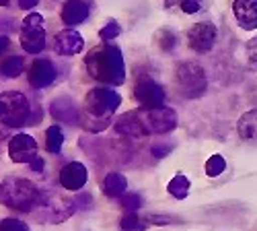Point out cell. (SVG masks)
<instances>
[{
    "label": "cell",
    "mask_w": 257,
    "mask_h": 231,
    "mask_svg": "<svg viewBox=\"0 0 257 231\" xmlns=\"http://www.w3.org/2000/svg\"><path fill=\"white\" fill-rule=\"evenodd\" d=\"M31 106L29 99L21 91H5L0 93V124L9 128H19L23 124H29Z\"/></svg>",
    "instance_id": "8992f818"
},
{
    "label": "cell",
    "mask_w": 257,
    "mask_h": 231,
    "mask_svg": "<svg viewBox=\"0 0 257 231\" xmlns=\"http://www.w3.org/2000/svg\"><path fill=\"white\" fill-rule=\"evenodd\" d=\"M216 37H218V29L210 21H202V23L191 25L187 31V41H189V48L198 52V54H206L214 48L216 44Z\"/></svg>",
    "instance_id": "9c48e42d"
},
{
    "label": "cell",
    "mask_w": 257,
    "mask_h": 231,
    "mask_svg": "<svg viewBox=\"0 0 257 231\" xmlns=\"http://www.w3.org/2000/svg\"><path fill=\"white\" fill-rule=\"evenodd\" d=\"M237 130L243 140H257V110H249L239 118Z\"/></svg>",
    "instance_id": "ffe728a7"
},
{
    "label": "cell",
    "mask_w": 257,
    "mask_h": 231,
    "mask_svg": "<svg viewBox=\"0 0 257 231\" xmlns=\"http://www.w3.org/2000/svg\"><path fill=\"white\" fill-rule=\"evenodd\" d=\"M159 46H161L163 52H173V48L177 46V35L171 29L159 31Z\"/></svg>",
    "instance_id": "4316f807"
},
{
    "label": "cell",
    "mask_w": 257,
    "mask_h": 231,
    "mask_svg": "<svg viewBox=\"0 0 257 231\" xmlns=\"http://www.w3.org/2000/svg\"><path fill=\"white\" fill-rule=\"evenodd\" d=\"M62 144H64V132L58 124L50 126V128L46 130V146H48V151L50 153H60L62 149Z\"/></svg>",
    "instance_id": "603a6c76"
},
{
    "label": "cell",
    "mask_w": 257,
    "mask_h": 231,
    "mask_svg": "<svg viewBox=\"0 0 257 231\" xmlns=\"http://www.w3.org/2000/svg\"><path fill=\"white\" fill-rule=\"evenodd\" d=\"M245 50H247L249 64H251L253 68H257V37H253V39H249V41H247Z\"/></svg>",
    "instance_id": "4dcf8cb0"
},
{
    "label": "cell",
    "mask_w": 257,
    "mask_h": 231,
    "mask_svg": "<svg viewBox=\"0 0 257 231\" xmlns=\"http://www.w3.org/2000/svg\"><path fill=\"white\" fill-rule=\"evenodd\" d=\"M60 186L64 190H70V192H76L80 188L87 184V178H89V172L80 161H70L66 163L60 170Z\"/></svg>",
    "instance_id": "4fadbf2b"
},
{
    "label": "cell",
    "mask_w": 257,
    "mask_h": 231,
    "mask_svg": "<svg viewBox=\"0 0 257 231\" xmlns=\"http://www.w3.org/2000/svg\"><path fill=\"white\" fill-rule=\"evenodd\" d=\"M9 157L13 163H31L37 157V140L31 134H15L9 140Z\"/></svg>",
    "instance_id": "8fae6325"
},
{
    "label": "cell",
    "mask_w": 257,
    "mask_h": 231,
    "mask_svg": "<svg viewBox=\"0 0 257 231\" xmlns=\"http://www.w3.org/2000/svg\"><path fill=\"white\" fill-rule=\"evenodd\" d=\"M121 106V95L113 87H95L84 95L80 110V126L87 132H103L113 122L115 110Z\"/></svg>",
    "instance_id": "6da1fadb"
},
{
    "label": "cell",
    "mask_w": 257,
    "mask_h": 231,
    "mask_svg": "<svg viewBox=\"0 0 257 231\" xmlns=\"http://www.w3.org/2000/svg\"><path fill=\"white\" fill-rule=\"evenodd\" d=\"M169 149H171V144H153V155L155 157H165L167 153H169Z\"/></svg>",
    "instance_id": "1f68e13d"
},
{
    "label": "cell",
    "mask_w": 257,
    "mask_h": 231,
    "mask_svg": "<svg viewBox=\"0 0 257 231\" xmlns=\"http://www.w3.org/2000/svg\"><path fill=\"white\" fill-rule=\"evenodd\" d=\"M101 190L107 198H121L127 190V180H125V176L111 172V174L105 176V180L101 184Z\"/></svg>",
    "instance_id": "d6986e66"
},
{
    "label": "cell",
    "mask_w": 257,
    "mask_h": 231,
    "mask_svg": "<svg viewBox=\"0 0 257 231\" xmlns=\"http://www.w3.org/2000/svg\"><path fill=\"white\" fill-rule=\"evenodd\" d=\"M119 33H121V27H119L117 21H109V23L99 29V37H101L103 44H109V41H113Z\"/></svg>",
    "instance_id": "484cf974"
},
{
    "label": "cell",
    "mask_w": 257,
    "mask_h": 231,
    "mask_svg": "<svg viewBox=\"0 0 257 231\" xmlns=\"http://www.w3.org/2000/svg\"><path fill=\"white\" fill-rule=\"evenodd\" d=\"M56 76L58 72H56L54 62L50 58H39L29 68V85L35 89H46L56 81Z\"/></svg>",
    "instance_id": "5bb4252c"
},
{
    "label": "cell",
    "mask_w": 257,
    "mask_h": 231,
    "mask_svg": "<svg viewBox=\"0 0 257 231\" xmlns=\"http://www.w3.org/2000/svg\"><path fill=\"white\" fill-rule=\"evenodd\" d=\"M29 167H31L33 172H41V170H44V159H41V157H35V159L29 163Z\"/></svg>",
    "instance_id": "836d02e7"
},
{
    "label": "cell",
    "mask_w": 257,
    "mask_h": 231,
    "mask_svg": "<svg viewBox=\"0 0 257 231\" xmlns=\"http://www.w3.org/2000/svg\"><path fill=\"white\" fill-rule=\"evenodd\" d=\"M179 7L187 15H196V13H200L204 9V0H181Z\"/></svg>",
    "instance_id": "f546056e"
},
{
    "label": "cell",
    "mask_w": 257,
    "mask_h": 231,
    "mask_svg": "<svg viewBox=\"0 0 257 231\" xmlns=\"http://www.w3.org/2000/svg\"><path fill=\"white\" fill-rule=\"evenodd\" d=\"M232 13L241 29L245 31L257 29V0H234Z\"/></svg>",
    "instance_id": "e0dca14e"
},
{
    "label": "cell",
    "mask_w": 257,
    "mask_h": 231,
    "mask_svg": "<svg viewBox=\"0 0 257 231\" xmlns=\"http://www.w3.org/2000/svg\"><path fill=\"white\" fill-rule=\"evenodd\" d=\"M113 130H115V134L130 136V138H140V136H146L148 134L146 126L142 122V116H140V110L125 112L123 116H119L113 122Z\"/></svg>",
    "instance_id": "9a60e30c"
},
{
    "label": "cell",
    "mask_w": 257,
    "mask_h": 231,
    "mask_svg": "<svg viewBox=\"0 0 257 231\" xmlns=\"http://www.w3.org/2000/svg\"><path fill=\"white\" fill-rule=\"evenodd\" d=\"M0 200L17 213H31L39 204V188L25 178H7L0 184Z\"/></svg>",
    "instance_id": "3957f363"
},
{
    "label": "cell",
    "mask_w": 257,
    "mask_h": 231,
    "mask_svg": "<svg viewBox=\"0 0 257 231\" xmlns=\"http://www.w3.org/2000/svg\"><path fill=\"white\" fill-rule=\"evenodd\" d=\"M175 83H177V91L185 99L202 97L208 89V79H206L204 68L189 60L175 66Z\"/></svg>",
    "instance_id": "5b68a950"
},
{
    "label": "cell",
    "mask_w": 257,
    "mask_h": 231,
    "mask_svg": "<svg viewBox=\"0 0 257 231\" xmlns=\"http://www.w3.org/2000/svg\"><path fill=\"white\" fill-rule=\"evenodd\" d=\"M224 170H226V161H224V157H220V155H212V157L206 161V176H210V178L220 176Z\"/></svg>",
    "instance_id": "d4e9b609"
},
{
    "label": "cell",
    "mask_w": 257,
    "mask_h": 231,
    "mask_svg": "<svg viewBox=\"0 0 257 231\" xmlns=\"http://www.w3.org/2000/svg\"><path fill=\"white\" fill-rule=\"evenodd\" d=\"M17 3H19V9L31 13V9H35V7L39 5V0H17Z\"/></svg>",
    "instance_id": "d6a6232c"
},
{
    "label": "cell",
    "mask_w": 257,
    "mask_h": 231,
    "mask_svg": "<svg viewBox=\"0 0 257 231\" xmlns=\"http://www.w3.org/2000/svg\"><path fill=\"white\" fill-rule=\"evenodd\" d=\"M84 68L89 76L101 85L119 87L125 81V62L123 54L113 44H101L95 46L84 56Z\"/></svg>",
    "instance_id": "7a4b0ae2"
},
{
    "label": "cell",
    "mask_w": 257,
    "mask_h": 231,
    "mask_svg": "<svg viewBox=\"0 0 257 231\" xmlns=\"http://www.w3.org/2000/svg\"><path fill=\"white\" fill-rule=\"evenodd\" d=\"M134 97L136 101H140V106L144 110H157V108H165V99L167 93L163 89V85H159L153 79H142L138 81V85L134 87Z\"/></svg>",
    "instance_id": "30bf717a"
},
{
    "label": "cell",
    "mask_w": 257,
    "mask_h": 231,
    "mask_svg": "<svg viewBox=\"0 0 257 231\" xmlns=\"http://www.w3.org/2000/svg\"><path fill=\"white\" fill-rule=\"evenodd\" d=\"M140 196L138 194H123L121 196V206L125 208L127 213H134V211H138L140 208Z\"/></svg>",
    "instance_id": "f1b7e54d"
},
{
    "label": "cell",
    "mask_w": 257,
    "mask_h": 231,
    "mask_svg": "<svg viewBox=\"0 0 257 231\" xmlns=\"http://www.w3.org/2000/svg\"><path fill=\"white\" fill-rule=\"evenodd\" d=\"M21 48L29 54H39L46 48V27H44V17L39 13H29L23 23H21Z\"/></svg>",
    "instance_id": "52a82bcc"
},
{
    "label": "cell",
    "mask_w": 257,
    "mask_h": 231,
    "mask_svg": "<svg viewBox=\"0 0 257 231\" xmlns=\"http://www.w3.org/2000/svg\"><path fill=\"white\" fill-rule=\"evenodd\" d=\"M52 118L66 122V124H80V110L70 97H56L50 103Z\"/></svg>",
    "instance_id": "ac0fdd59"
},
{
    "label": "cell",
    "mask_w": 257,
    "mask_h": 231,
    "mask_svg": "<svg viewBox=\"0 0 257 231\" xmlns=\"http://www.w3.org/2000/svg\"><path fill=\"white\" fill-rule=\"evenodd\" d=\"M189 180L185 178V176H175L173 180H171L169 184H167V192L173 196V198H177V200H183V198H187V194H189Z\"/></svg>",
    "instance_id": "7402d4cb"
},
{
    "label": "cell",
    "mask_w": 257,
    "mask_h": 231,
    "mask_svg": "<svg viewBox=\"0 0 257 231\" xmlns=\"http://www.w3.org/2000/svg\"><path fill=\"white\" fill-rule=\"evenodd\" d=\"M84 48V39L78 31L74 29H62L54 37V50L60 56H76Z\"/></svg>",
    "instance_id": "2e32d148"
},
{
    "label": "cell",
    "mask_w": 257,
    "mask_h": 231,
    "mask_svg": "<svg viewBox=\"0 0 257 231\" xmlns=\"http://www.w3.org/2000/svg\"><path fill=\"white\" fill-rule=\"evenodd\" d=\"M142 122L148 134H167L177 128V114L171 108H157V110H140Z\"/></svg>",
    "instance_id": "ba28073f"
},
{
    "label": "cell",
    "mask_w": 257,
    "mask_h": 231,
    "mask_svg": "<svg viewBox=\"0 0 257 231\" xmlns=\"http://www.w3.org/2000/svg\"><path fill=\"white\" fill-rule=\"evenodd\" d=\"M0 7H11V0H0Z\"/></svg>",
    "instance_id": "d590c367"
},
{
    "label": "cell",
    "mask_w": 257,
    "mask_h": 231,
    "mask_svg": "<svg viewBox=\"0 0 257 231\" xmlns=\"http://www.w3.org/2000/svg\"><path fill=\"white\" fill-rule=\"evenodd\" d=\"M35 211L41 221L62 223L72 217V213L76 211V202L58 188H44V190H39V204Z\"/></svg>",
    "instance_id": "277c9868"
},
{
    "label": "cell",
    "mask_w": 257,
    "mask_h": 231,
    "mask_svg": "<svg viewBox=\"0 0 257 231\" xmlns=\"http://www.w3.org/2000/svg\"><path fill=\"white\" fill-rule=\"evenodd\" d=\"M91 11H93V0H66L60 11L62 23L72 29V27L84 23V21L91 17Z\"/></svg>",
    "instance_id": "7c38bea8"
},
{
    "label": "cell",
    "mask_w": 257,
    "mask_h": 231,
    "mask_svg": "<svg viewBox=\"0 0 257 231\" xmlns=\"http://www.w3.org/2000/svg\"><path fill=\"white\" fill-rule=\"evenodd\" d=\"M0 231H29V227L21 219H3L0 221Z\"/></svg>",
    "instance_id": "83f0119b"
},
{
    "label": "cell",
    "mask_w": 257,
    "mask_h": 231,
    "mask_svg": "<svg viewBox=\"0 0 257 231\" xmlns=\"http://www.w3.org/2000/svg\"><path fill=\"white\" fill-rule=\"evenodd\" d=\"M146 225H148V221L146 219H140L136 213H125L121 217V221H119L121 231H144Z\"/></svg>",
    "instance_id": "cb8c5ba5"
},
{
    "label": "cell",
    "mask_w": 257,
    "mask_h": 231,
    "mask_svg": "<svg viewBox=\"0 0 257 231\" xmlns=\"http://www.w3.org/2000/svg\"><path fill=\"white\" fill-rule=\"evenodd\" d=\"M23 68H25V60L21 56H9V58H5L3 62H0V72H3L7 79L19 76L21 72H23Z\"/></svg>",
    "instance_id": "44dd1931"
},
{
    "label": "cell",
    "mask_w": 257,
    "mask_h": 231,
    "mask_svg": "<svg viewBox=\"0 0 257 231\" xmlns=\"http://www.w3.org/2000/svg\"><path fill=\"white\" fill-rule=\"evenodd\" d=\"M9 46H11V39H9V37H5V35H0V54L7 52V50H9Z\"/></svg>",
    "instance_id": "e575fe53"
}]
</instances>
